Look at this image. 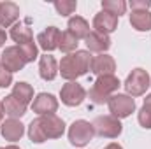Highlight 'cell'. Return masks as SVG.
Returning a JSON list of instances; mask_svg holds the SVG:
<instances>
[{"label":"cell","mask_w":151,"mask_h":149,"mask_svg":"<svg viewBox=\"0 0 151 149\" xmlns=\"http://www.w3.org/2000/svg\"><path fill=\"white\" fill-rule=\"evenodd\" d=\"M148 88H150V74L144 69H134L125 81V90L130 97H141L146 93Z\"/></svg>","instance_id":"obj_6"},{"label":"cell","mask_w":151,"mask_h":149,"mask_svg":"<svg viewBox=\"0 0 151 149\" xmlns=\"http://www.w3.org/2000/svg\"><path fill=\"white\" fill-rule=\"evenodd\" d=\"M86 40V46H88V49L90 51H93V53H99V54H102L104 51H107L109 47H111V39L109 35H104V34H99V32H90V35L84 39Z\"/></svg>","instance_id":"obj_16"},{"label":"cell","mask_w":151,"mask_h":149,"mask_svg":"<svg viewBox=\"0 0 151 149\" xmlns=\"http://www.w3.org/2000/svg\"><path fill=\"white\" fill-rule=\"evenodd\" d=\"M91 126H93L97 135L106 137V139H116L123 132L121 121L114 116H97L95 121L91 123Z\"/></svg>","instance_id":"obj_3"},{"label":"cell","mask_w":151,"mask_h":149,"mask_svg":"<svg viewBox=\"0 0 151 149\" xmlns=\"http://www.w3.org/2000/svg\"><path fill=\"white\" fill-rule=\"evenodd\" d=\"M53 5L60 16H69L77 9V2H74V0H56Z\"/></svg>","instance_id":"obj_26"},{"label":"cell","mask_w":151,"mask_h":149,"mask_svg":"<svg viewBox=\"0 0 151 149\" xmlns=\"http://www.w3.org/2000/svg\"><path fill=\"white\" fill-rule=\"evenodd\" d=\"M102 11L119 18L127 11V2H123V0H102Z\"/></svg>","instance_id":"obj_24"},{"label":"cell","mask_w":151,"mask_h":149,"mask_svg":"<svg viewBox=\"0 0 151 149\" xmlns=\"http://www.w3.org/2000/svg\"><path fill=\"white\" fill-rule=\"evenodd\" d=\"M107 105H109L111 116L118 117V119L128 117L132 112L135 111V100L130 95H123V93H114L109 98Z\"/></svg>","instance_id":"obj_7"},{"label":"cell","mask_w":151,"mask_h":149,"mask_svg":"<svg viewBox=\"0 0 151 149\" xmlns=\"http://www.w3.org/2000/svg\"><path fill=\"white\" fill-rule=\"evenodd\" d=\"M11 82H12V74L7 72L4 69V65L0 63V88H7V86H11Z\"/></svg>","instance_id":"obj_28"},{"label":"cell","mask_w":151,"mask_h":149,"mask_svg":"<svg viewBox=\"0 0 151 149\" xmlns=\"http://www.w3.org/2000/svg\"><path fill=\"white\" fill-rule=\"evenodd\" d=\"M77 46H79V39L76 37L74 34H70L69 30L62 32V35H60V42H58V49H60L62 53L70 54V53L77 51Z\"/></svg>","instance_id":"obj_23"},{"label":"cell","mask_w":151,"mask_h":149,"mask_svg":"<svg viewBox=\"0 0 151 149\" xmlns=\"http://www.w3.org/2000/svg\"><path fill=\"white\" fill-rule=\"evenodd\" d=\"M119 86H121V82H119V79L114 74L113 75H100V77H97L95 84L88 91L90 100L93 104H97V105L107 104L109 98L114 95V91H118Z\"/></svg>","instance_id":"obj_2"},{"label":"cell","mask_w":151,"mask_h":149,"mask_svg":"<svg viewBox=\"0 0 151 149\" xmlns=\"http://www.w3.org/2000/svg\"><path fill=\"white\" fill-rule=\"evenodd\" d=\"M60 35H62V32L56 27H47L44 32H40L37 35V42H39V46H40V49H44L46 53L47 51H55L58 47Z\"/></svg>","instance_id":"obj_14"},{"label":"cell","mask_w":151,"mask_h":149,"mask_svg":"<svg viewBox=\"0 0 151 149\" xmlns=\"http://www.w3.org/2000/svg\"><path fill=\"white\" fill-rule=\"evenodd\" d=\"M4 114H5V111H4V104L0 102V121L4 119Z\"/></svg>","instance_id":"obj_32"},{"label":"cell","mask_w":151,"mask_h":149,"mask_svg":"<svg viewBox=\"0 0 151 149\" xmlns=\"http://www.w3.org/2000/svg\"><path fill=\"white\" fill-rule=\"evenodd\" d=\"M150 7H151V2H148V0H132L130 2L132 11H148Z\"/></svg>","instance_id":"obj_29"},{"label":"cell","mask_w":151,"mask_h":149,"mask_svg":"<svg viewBox=\"0 0 151 149\" xmlns=\"http://www.w3.org/2000/svg\"><path fill=\"white\" fill-rule=\"evenodd\" d=\"M0 63L4 65V69L7 72L12 74V72H19L28 62H27V58H25L19 46H9V47L4 49V53L0 56Z\"/></svg>","instance_id":"obj_8"},{"label":"cell","mask_w":151,"mask_h":149,"mask_svg":"<svg viewBox=\"0 0 151 149\" xmlns=\"http://www.w3.org/2000/svg\"><path fill=\"white\" fill-rule=\"evenodd\" d=\"M39 74L44 81H53L58 74V63L55 60V56L51 54H42L39 60Z\"/></svg>","instance_id":"obj_17"},{"label":"cell","mask_w":151,"mask_h":149,"mask_svg":"<svg viewBox=\"0 0 151 149\" xmlns=\"http://www.w3.org/2000/svg\"><path fill=\"white\" fill-rule=\"evenodd\" d=\"M95 135V130L91 126V123L84 121V119H77L70 125L69 128V140L70 144L76 146V148H83L86 146Z\"/></svg>","instance_id":"obj_5"},{"label":"cell","mask_w":151,"mask_h":149,"mask_svg":"<svg viewBox=\"0 0 151 149\" xmlns=\"http://www.w3.org/2000/svg\"><path fill=\"white\" fill-rule=\"evenodd\" d=\"M104 149H123L119 144H116V142H113V144H109V146H106Z\"/></svg>","instance_id":"obj_31"},{"label":"cell","mask_w":151,"mask_h":149,"mask_svg":"<svg viewBox=\"0 0 151 149\" xmlns=\"http://www.w3.org/2000/svg\"><path fill=\"white\" fill-rule=\"evenodd\" d=\"M116 70V62L113 56L102 53L91 58V65H90V72H93L95 75H113Z\"/></svg>","instance_id":"obj_10"},{"label":"cell","mask_w":151,"mask_h":149,"mask_svg":"<svg viewBox=\"0 0 151 149\" xmlns=\"http://www.w3.org/2000/svg\"><path fill=\"white\" fill-rule=\"evenodd\" d=\"M11 37H12L14 42H18V46L34 42L32 28H30L27 23H16V25H12V27H11Z\"/></svg>","instance_id":"obj_18"},{"label":"cell","mask_w":151,"mask_h":149,"mask_svg":"<svg viewBox=\"0 0 151 149\" xmlns=\"http://www.w3.org/2000/svg\"><path fill=\"white\" fill-rule=\"evenodd\" d=\"M28 137H30V140L35 142V144H42V142H46L44 137H42V133H40V130H39L37 119H34V121L28 125Z\"/></svg>","instance_id":"obj_27"},{"label":"cell","mask_w":151,"mask_h":149,"mask_svg":"<svg viewBox=\"0 0 151 149\" xmlns=\"http://www.w3.org/2000/svg\"><path fill=\"white\" fill-rule=\"evenodd\" d=\"M11 95L14 98H18L19 102H23L25 105H28L30 102H34V88L28 82H16Z\"/></svg>","instance_id":"obj_22"},{"label":"cell","mask_w":151,"mask_h":149,"mask_svg":"<svg viewBox=\"0 0 151 149\" xmlns=\"http://www.w3.org/2000/svg\"><path fill=\"white\" fill-rule=\"evenodd\" d=\"M5 39H7V35H5V32L0 28V47L4 46V42H5Z\"/></svg>","instance_id":"obj_30"},{"label":"cell","mask_w":151,"mask_h":149,"mask_svg":"<svg viewBox=\"0 0 151 149\" xmlns=\"http://www.w3.org/2000/svg\"><path fill=\"white\" fill-rule=\"evenodd\" d=\"M139 123H141V126L142 128H151V93L144 98V104H142V107H141V111H139Z\"/></svg>","instance_id":"obj_25"},{"label":"cell","mask_w":151,"mask_h":149,"mask_svg":"<svg viewBox=\"0 0 151 149\" xmlns=\"http://www.w3.org/2000/svg\"><path fill=\"white\" fill-rule=\"evenodd\" d=\"M93 28L99 34L109 35L111 32H114L118 28V16H113V14H109L106 11H100L93 18Z\"/></svg>","instance_id":"obj_12"},{"label":"cell","mask_w":151,"mask_h":149,"mask_svg":"<svg viewBox=\"0 0 151 149\" xmlns=\"http://www.w3.org/2000/svg\"><path fill=\"white\" fill-rule=\"evenodd\" d=\"M2 104H4V111H5V114L11 116V117H14V119H18V117H21V116L27 114V105H25L23 102H19L18 98H14L12 95L5 97Z\"/></svg>","instance_id":"obj_20"},{"label":"cell","mask_w":151,"mask_h":149,"mask_svg":"<svg viewBox=\"0 0 151 149\" xmlns=\"http://www.w3.org/2000/svg\"><path fill=\"white\" fill-rule=\"evenodd\" d=\"M90 65H91L90 51H74L62 58L58 72L67 81H76L77 77L90 72Z\"/></svg>","instance_id":"obj_1"},{"label":"cell","mask_w":151,"mask_h":149,"mask_svg":"<svg viewBox=\"0 0 151 149\" xmlns=\"http://www.w3.org/2000/svg\"><path fill=\"white\" fill-rule=\"evenodd\" d=\"M60 98H62V102H63L65 105H69V107L81 105L83 100L86 98V90H84L79 82L69 81L67 84L62 86V90H60Z\"/></svg>","instance_id":"obj_9"},{"label":"cell","mask_w":151,"mask_h":149,"mask_svg":"<svg viewBox=\"0 0 151 149\" xmlns=\"http://www.w3.org/2000/svg\"><path fill=\"white\" fill-rule=\"evenodd\" d=\"M19 18V7L14 2H0V27L9 28L16 25Z\"/></svg>","instance_id":"obj_15"},{"label":"cell","mask_w":151,"mask_h":149,"mask_svg":"<svg viewBox=\"0 0 151 149\" xmlns=\"http://www.w3.org/2000/svg\"><path fill=\"white\" fill-rule=\"evenodd\" d=\"M32 109L40 116L46 114H55L58 109V100L51 95V93H39L32 102Z\"/></svg>","instance_id":"obj_11"},{"label":"cell","mask_w":151,"mask_h":149,"mask_svg":"<svg viewBox=\"0 0 151 149\" xmlns=\"http://www.w3.org/2000/svg\"><path fill=\"white\" fill-rule=\"evenodd\" d=\"M4 149H19V148H18V146H14V144H12V146H7V148H4Z\"/></svg>","instance_id":"obj_33"},{"label":"cell","mask_w":151,"mask_h":149,"mask_svg":"<svg viewBox=\"0 0 151 149\" xmlns=\"http://www.w3.org/2000/svg\"><path fill=\"white\" fill-rule=\"evenodd\" d=\"M130 25L137 32H150L151 30V12L150 11H132Z\"/></svg>","instance_id":"obj_19"},{"label":"cell","mask_w":151,"mask_h":149,"mask_svg":"<svg viewBox=\"0 0 151 149\" xmlns=\"http://www.w3.org/2000/svg\"><path fill=\"white\" fill-rule=\"evenodd\" d=\"M39 130L44 137V140L47 139H58L63 135L65 132V123L62 117H58L56 114H46V116H39L37 117Z\"/></svg>","instance_id":"obj_4"},{"label":"cell","mask_w":151,"mask_h":149,"mask_svg":"<svg viewBox=\"0 0 151 149\" xmlns=\"http://www.w3.org/2000/svg\"><path fill=\"white\" fill-rule=\"evenodd\" d=\"M69 32L70 34H74L77 39H86L90 35V25H88V21L84 19V18H81V16H72L70 19H69Z\"/></svg>","instance_id":"obj_21"},{"label":"cell","mask_w":151,"mask_h":149,"mask_svg":"<svg viewBox=\"0 0 151 149\" xmlns=\"http://www.w3.org/2000/svg\"><path fill=\"white\" fill-rule=\"evenodd\" d=\"M0 132H2V137L9 142H16L23 137L25 133V125L19 121V119H14V117H9L2 123L0 126Z\"/></svg>","instance_id":"obj_13"},{"label":"cell","mask_w":151,"mask_h":149,"mask_svg":"<svg viewBox=\"0 0 151 149\" xmlns=\"http://www.w3.org/2000/svg\"><path fill=\"white\" fill-rule=\"evenodd\" d=\"M0 149H4V148H0Z\"/></svg>","instance_id":"obj_34"}]
</instances>
